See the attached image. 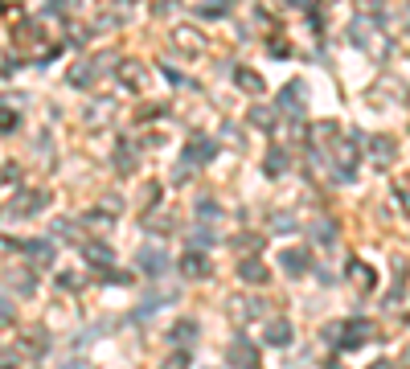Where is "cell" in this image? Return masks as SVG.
Listing matches in <instances>:
<instances>
[{
	"label": "cell",
	"mask_w": 410,
	"mask_h": 369,
	"mask_svg": "<svg viewBox=\"0 0 410 369\" xmlns=\"http://www.w3.org/2000/svg\"><path fill=\"white\" fill-rule=\"evenodd\" d=\"M42 205H46V193H21V197H12V214H42Z\"/></svg>",
	"instance_id": "cell-1"
},
{
	"label": "cell",
	"mask_w": 410,
	"mask_h": 369,
	"mask_svg": "<svg viewBox=\"0 0 410 369\" xmlns=\"http://www.w3.org/2000/svg\"><path fill=\"white\" fill-rule=\"evenodd\" d=\"M83 259L94 263V267H107L111 263V246L107 242H83Z\"/></svg>",
	"instance_id": "cell-2"
},
{
	"label": "cell",
	"mask_w": 410,
	"mask_h": 369,
	"mask_svg": "<svg viewBox=\"0 0 410 369\" xmlns=\"http://www.w3.org/2000/svg\"><path fill=\"white\" fill-rule=\"evenodd\" d=\"M210 156H214V144H210V139H193V144L185 148V160H189V164H205Z\"/></svg>",
	"instance_id": "cell-3"
},
{
	"label": "cell",
	"mask_w": 410,
	"mask_h": 369,
	"mask_svg": "<svg viewBox=\"0 0 410 369\" xmlns=\"http://www.w3.org/2000/svg\"><path fill=\"white\" fill-rule=\"evenodd\" d=\"M369 152H373V160H377L382 169H386V164H394V156H398V152H394V139H373V148H369Z\"/></svg>",
	"instance_id": "cell-4"
},
{
	"label": "cell",
	"mask_w": 410,
	"mask_h": 369,
	"mask_svg": "<svg viewBox=\"0 0 410 369\" xmlns=\"http://www.w3.org/2000/svg\"><path fill=\"white\" fill-rule=\"evenodd\" d=\"M139 267L152 271V275H160V271H164V255H160L156 246H148V250H139Z\"/></svg>",
	"instance_id": "cell-5"
},
{
	"label": "cell",
	"mask_w": 410,
	"mask_h": 369,
	"mask_svg": "<svg viewBox=\"0 0 410 369\" xmlns=\"http://www.w3.org/2000/svg\"><path fill=\"white\" fill-rule=\"evenodd\" d=\"M181 271H185V275H193V279H201L205 271H210V263H205L201 255H185V259H181Z\"/></svg>",
	"instance_id": "cell-6"
},
{
	"label": "cell",
	"mask_w": 410,
	"mask_h": 369,
	"mask_svg": "<svg viewBox=\"0 0 410 369\" xmlns=\"http://www.w3.org/2000/svg\"><path fill=\"white\" fill-rule=\"evenodd\" d=\"M25 250H29L37 263H53V246H49V242H42V238H37V242H25Z\"/></svg>",
	"instance_id": "cell-7"
},
{
	"label": "cell",
	"mask_w": 410,
	"mask_h": 369,
	"mask_svg": "<svg viewBox=\"0 0 410 369\" xmlns=\"http://www.w3.org/2000/svg\"><path fill=\"white\" fill-rule=\"evenodd\" d=\"M119 74H123V83H128V87H139V83H144V66H139V62H123V66H119Z\"/></svg>",
	"instance_id": "cell-8"
},
{
	"label": "cell",
	"mask_w": 410,
	"mask_h": 369,
	"mask_svg": "<svg viewBox=\"0 0 410 369\" xmlns=\"http://www.w3.org/2000/svg\"><path fill=\"white\" fill-rule=\"evenodd\" d=\"M238 87H242V91H250V94H259V91H263V78H259L255 70H238Z\"/></svg>",
	"instance_id": "cell-9"
},
{
	"label": "cell",
	"mask_w": 410,
	"mask_h": 369,
	"mask_svg": "<svg viewBox=\"0 0 410 369\" xmlns=\"http://www.w3.org/2000/svg\"><path fill=\"white\" fill-rule=\"evenodd\" d=\"M177 42H185V49H189V53H201V46H205L197 29H181V33H177Z\"/></svg>",
	"instance_id": "cell-10"
},
{
	"label": "cell",
	"mask_w": 410,
	"mask_h": 369,
	"mask_svg": "<svg viewBox=\"0 0 410 369\" xmlns=\"http://www.w3.org/2000/svg\"><path fill=\"white\" fill-rule=\"evenodd\" d=\"M242 279H246V283H263V263H255V259H250V263H242Z\"/></svg>",
	"instance_id": "cell-11"
},
{
	"label": "cell",
	"mask_w": 410,
	"mask_h": 369,
	"mask_svg": "<svg viewBox=\"0 0 410 369\" xmlns=\"http://www.w3.org/2000/svg\"><path fill=\"white\" fill-rule=\"evenodd\" d=\"M283 267H287V271H304V267H308V259H304L300 250H287V255H283Z\"/></svg>",
	"instance_id": "cell-12"
},
{
	"label": "cell",
	"mask_w": 410,
	"mask_h": 369,
	"mask_svg": "<svg viewBox=\"0 0 410 369\" xmlns=\"http://www.w3.org/2000/svg\"><path fill=\"white\" fill-rule=\"evenodd\" d=\"M287 336H291L287 324H271V345H287Z\"/></svg>",
	"instance_id": "cell-13"
},
{
	"label": "cell",
	"mask_w": 410,
	"mask_h": 369,
	"mask_svg": "<svg viewBox=\"0 0 410 369\" xmlns=\"http://www.w3.org/2000/svg\"><path fill=\"white\" fill-rule=\"evenodd\" d=\"M283 169H287L283 152H271V156H267V173H283Z\"/></svg>",
	"instance_id": "cell-14"
},
{
	"label": "cell",
	"mask_w": 410,
	"mask_h": 369,
	"mask_svg": "<svg viewBox=\"0 0 410 369\" xmlns=\"http://www.w3.org/2000/svg\"><path fill=\"white\" fill-rule=\"evenodd\" d=\"M222 8H226V0H205L201 17H222Z\"/></svg>",
	"instance_id": "cell-15"
},
{
	"label": "cell",
	"mask_w": 410,
	"mask_h": 369,
	"mask_svg": "<svg viewBox=\"0 0 410 369\" xmlns=\"http://www.w3.org/2000/svg\"><path fill=\"white\" fill-rule=\"evenodd\" d=\"M70 83H74V87H87V83H91V66H78V70L70 74Z\"/></svg>",
	"instance_id": "cell-16"
},
{
	"label": "cell",
	"mask_w": 410,
	"mask_h": 369,
	"mask_svg": "<svg viewBox=\"0 0 410 369\" xmlns=\"http://www.w3.org/2000/svg\"><path fill=\"white\" fill-rule=\"evenodd\" d=\"M12 128H17V115H12V111H4V107H0V132H12Z\"/></svg>",
	"instance_id": "cell-17"
},
{
	"label": "cell",
	"mask_w": 410,
	"mask_h": 369,
	"mask_svg": "<svg viewBox=\"0 0 410 369\" xmlns=\"http://www.w3.org/2000/svg\"><path fill=\"white\" fill-rule=\"evenodd\" d=\"M132 164H136V152H132V148H123V152H119V169H132Z\"/></svg>",
	"instance_id": "cell-18"
},
{
	"label": "cell",
	"mask_w": 410,
	"mask_h": 369,
	"mask_svg": "<svg viewBox=\"0 0 410 369\" xmlns=\"http://www.w3.org/2000/svg\"><path fill=\"white\" fill-rule=\"evenodd\" d=\"M201 218H218V205L214 201H201Z\"/></svg>",
	"instance_id": "cell-19"
},
{
	"label": "cell",
	"mask_w": 410,
	"mask_h": 369,
	"mask_svg": "<svg viewBox=\"0 0 410 369\" xmlns=\"http://www.w3.org/2000/svg\"><path fill=\"white\" fill-rule=\"evenodd\" d=\"M0 320H12V312H8V304L0 300Z\"/></svg>",
	"instance_id": "cell-20"
}]
</instances>
